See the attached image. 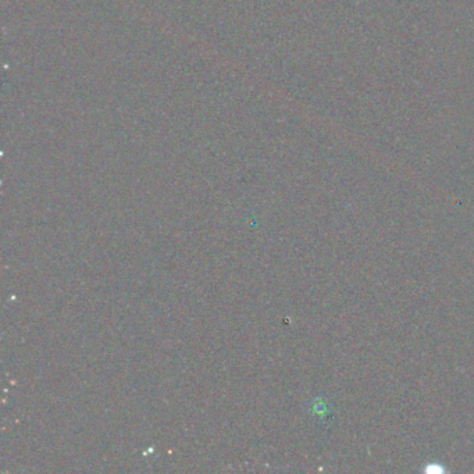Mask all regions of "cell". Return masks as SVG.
Segmentation results:
<instances>
[{
  "label": "cell",
  "mask_w": 474,
  "mask_h": 474,
  "mask_svg": "<svg viewBox=\"0 0 474 474\" xmlns=\"http://www.w3.org/2000/svg\"><path fill=\"white\" fill-rule=\"evenodd\" d=\"M426 472H428V473H433V472H436V473H443L444 469H443L440 465H427Z\"/></svg>",
  "instance_id": "6da1fadb"
}]
</instances>
